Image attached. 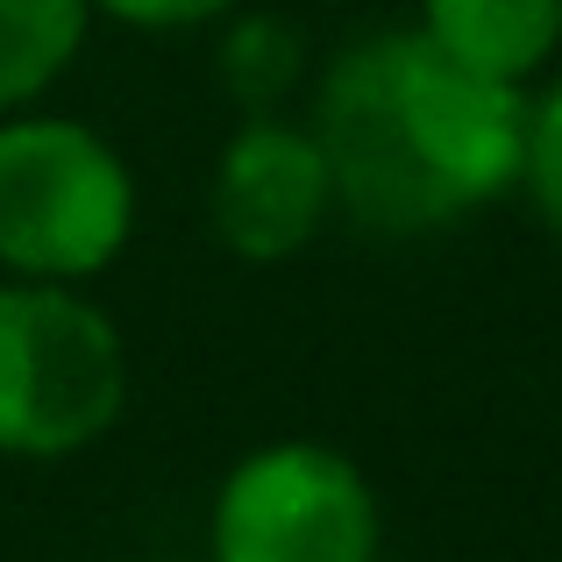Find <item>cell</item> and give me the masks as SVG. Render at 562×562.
<instances>
[{
    "mask_svg": "<svg viewBox=\"0 0 562 562\" xmlns=\"http://www.w3.org/2000/svg\"><path fill=\"white\" fill-rule=\"evenodd\" d=\"M136 235V171L71 114L0 122V271L36 285H86Z\"/></svg>",
    "mask_w": 562,
    "mask_h": 562,
    "instance_id": "7a4b0ae2",
    "label": "cell"
},
{
    "mask_svg": "<svg viewBox=\"0 0 562 562\" xmlns=\"http://www.w3.org/2000/svg\"><path fill=\"white\" fill-rule=\"evenodd\" d=\"M235 8H243V0H93V14L128 22V29H200V22L235 14Z\"/></svg>",
    "mask_w": 562,
    "mask_h": 562,
    "instance_id": "30bf717a",
    "label": "cell"
},
{
    "mask_svg": "<svg viewBox=\"0 0 562 562\" xmlns=\"http://www.w3.org/2000/svg\"><path fill=\"white\" fill-rule=\"evenodd\" d=\"M520 186H527V200H535V214L562 235V79H549L541 100H527Z\"/></svg>",
    "mask_w": 562,
    "mask_h": 562,
    "instance_id": "9c48e42d",
    "label": "cell"
},
{
    "mask_svg": "<svg viewBox=\"0 0 562 562\" xmlns=\"http://www.w3.org/2000/svg\"><path fill=\"white\" fill-rule=\"evenodd\" d=\"M122 328L79 285L0 278V456H79L122 420Z\"/></svg>",
    "mask_w": 562,
    "mask_h": 562,
    "instance_id": "3957f363",
    "label": "cell"
},
{
    "mask_svg": "<svg viewBox=\"0 0 562 562\" xmlns=\"http://www.w3.org/2000/svg\"><path fill=\"white\" fill-rule=\"evenodd\" d=\"M86 29L93 0H0V122L36 108L65 79Z\"/></svg>",
    "mask_w": 562,
    "mask_h": 562,
    "instance_id": "52a82bcc",
    "label": "cell"
},
{
    "mask_svg": "<svg viewBox=\"0 0 562 562\" xmlns=\"http://www.w3.org/2000/svg\"><path fill=\"white\" fill-rule=\"evenodd\" d=\"M214 235L249 263L300 257L335 214V171L306 122L249 114L214 157Z\"/></svg>",
    "mask_w": 562,
    "mask_h": 562,
    "instance_id": "5b68a950",
    "label": "cell"
},
{
    "mask_svg": "<svg viewBox=\"0 0 562 562\" xmlns=\"http://www.w3.org/2000/svg\"><path fill=\"white\" fill-rule=\"evenodd\" d=\"M420 36L484 79L527 86L562 50V0H420Z\"/></svg>",
    "mask_w": 562,
    "mask_h": 562,
    "instance_id": "8992f818",
    "label": "cell"
},
{
    "mask_svg": "<svg viewBox=\"0 0 562 562\" xmlns=\"http://www.w3.org/2000/svg\"><path fill=\"white\" fill-rule=\"evenodd\" d=\"M306 128L357 228L427 235L520 186L527 93L456 65L420 29H378L321 71Z\"/></svg>",
    "mask_w": 562,
    "mask_h": 562,
    "instance_id": "6da1fadb",
    "label": "cell"
},
{
    "mask_svg": "<svg viewBox=\"0 0 562 562\" xmlns=\"http://www.w3.org/2000/svg\"><path fill=\"white\" fill-rule=\"evenodd\" d=\"M300 29L271 22V14H249V22L228 29V43H221V79H228V93L243 100L249 114H271L278 100L300 86Z\"/></svg>",
    "mask_w": 562,
    "mask_h": 562,
    "instance_id": "ba28073f",
    "label": "cell"
},
{
    "mask_svg": "<svg viewBox=\"0 0 562 562\" xmlns=\"http://www.w3.org/2000/svg\"><path fill=\"white\" fill-rule=\"evenodd\" d=\"M214 562H378V492L328 441L249 449L214 492Z\"/></svg>",
    "mask_w": 562,
    "mask_h": 562,
    "instance_id": "277c9868",
    "label": "cell"
}]
</instances>
